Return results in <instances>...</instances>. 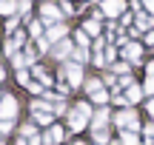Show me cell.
Instances as JSON below:
<instances>
[{"mask_svg":"<svg viewBox=\"0 0 154 145\" xmlns=\"http://www.w3.org/2000/svg\"><path fill=\"white\" fill-rule=\"evenodd\" d=\"M88 117H91V108H88L86 102H77V105L72 108V114H69V128H72V131H80L83 125H86Z\"/></svg>","mask_w":154,"mask_h":145,"instance_id":"1","label":"cell"},{"mask_svg":"<svg viewBox=\"0 0 154 145\" xmlns=\"http://www.w3.org/2000/svg\"><path fill=\"white\" fill-rule=\"evenodd\" d=\"M14 111H17V100L6 94L3 100H0V120H3V117H6V120H11V117H14Z\"/></svg>","mask_w":154,"mask_h":145,"instance_id":"2","label":"cell"},{"mask_svg":"<svg viewBox=\"0 0 154 145\" xmlns=\"http://www.w3.org/2000/svg\"><path fill=\"white\" fill-rule=\"evenodd\" d=\"M123 9H126V3H123V0H106V3H103V11H106L109 17H117Z\"/></svg>","mask_w":154,"mask_h":145,"instance_id":"3","label":"cell"},{"mask_svg":"<svg viewBox=\"0 0 154 145\" xmlns=\"http://www.w3.org/2000/svg\"><path fill=\"white\" fill-rule=\"evenodd\" d=\"M40 14H43L46 23H54V26H57V20H60V11H57V6H51V3H46L43 9H40Z\"/></svg>","mask_w":154,"mask_h":145,"instance_id":"4","label":"cell"},{"mask_svg":"<svg viewBox=\"0 0 154 145\" xmlns=\"http://www.w3.org/2000/svg\"><path fill=\"white\" fill-rule=\"evenodd\" d=\"M80 77H83V71H80L77 63H74V66H66V80H69L72 88H74V85H80Z\"/></svg>","mask_w":154,"mask_h":145,"instance_id":"5","label":"cell"},{"mask_svg":"<svg viewBox=\"0 0 154 145\" xmlns=\"http://www.w3.org/2000/svg\"><path fill=\"white\" fill-rule=\"evenodd\" d=\"M114 123L117 125H134V123H137V114H134V111H120L114 117Z\"/></svg>","mask_w":154,"mask_h":145,"instance_id":"6","label":"cell"},{"mask_svg":"<svg viewBox=\"0 0 154 145\" xmlns=\"http://www.w3.org/2000/svg\"><path fill=\"white\" fill-rule=\"evenodd\" d=\"M123 54H126V60H131V63H140L137 57L143 54V49H140L137 43H131V46H126V51H123Z\"/></svg>","mask_w":154,"mask_h":145,"instance_id":"7","label":"cell"},{"mask_svg":"<svg viewBox=\"0 0 154 145\" xmlns=\"http://www.w3.org/2000/svg\"><path fill=\"white\" fill-rule=\"evenodd\" d=\"M63 31H66L63 26H51V28H49V34H46V43H54V40H60V34H63Z\"/></svg>","mask_w":154,"mask_h":145,"instance_id":"8","label":"cell"},{"mask_svg":"<svg viewBox=\"0 0 154 145\" xmlns=\"http://www.w3.org/2000/svg\"><path fill=\"white\" fill-rule=\"evenodd\" d=\"M106 120H109V111H106V108H100V111H97V117H94V128H97V131H103Z\"/></svg>","mask_w":154,"mask_h":145,"instance_id":"9","label":"cell"},{"mask_svg":"<svg viewBox=\"0 0 154 145\" xmlns=\"http://www.w3.org/2000/svg\"><path fill=\"white\" fill-rule=\"evenodd\" d=\"M63 140V128H57V125H51V131L46 134V142H60Z\"/></svg>","mask_w":154,"mask_h":145,"instance_id":"10","label":"cell"},{"mask_svg":"<svg viewBox=\"0 0 154 145\" xmlns=\"http://www.w3.org/2000/svg\"><path fill=\"white\" fill-rule=\"evenodd\" d=\"M69 51H72V43H69V40H66V43H57V46H54V54H57V57H66Z\"/></svg>","mask_w":154,"mask_h":145,"instance_id":"11","label":"cell"},{"mask_svg":"<svg viewBox=\"0 0 154 145\" xmlns=\"http://www.w3.org/2000/svg\"><path fill=\"white\" fill-rule=\"evenodd\" d=\"M14 11V3L11 0H0V14H11Z\"/></svg>","mask_w":154,"mask_h":145,"instance_id":"12","label":"cell"},{"mask_svg":"<svg viewBox=\"0 0 154 145\" xmlns=\"http://www.w3.org/2000/svg\"><path fill=\"white\" fill-rule=\"evenodd\" d=\"M140 94H143V91H140L137 85H131V88H128V102H137V100H140Z\"/></svg>","mask_w":154,"mask_h":145,"instance_id":"13","label":"cell"},{"mask_svg":"<svg viewBox=\"0 0 154 145\" xmlns=\"http://www.w3.org/2000/svg\"><path fill=\"white\" fill-rule=\"evenodd\" d=\"M86 88H88V94H94L97 88H103V83H100V80H88V85H86Z\"/></svg>","mask_w":154,"mask_h":145,"instance_id":"14","label":"cell"},{"mask_svg":"<svg viewBox=\"0 0 154 145\" xmlns=\"http://www.w3.org/2000/svg\"><path fill=\"white\" fill-rule=\"evenodd\" d=\"M137 26H140V28H149V26H151V20H149L146 14H137Z\"/></svg>","mask_w":154,"mask_h":145,"instance_id":"15","label":"cell"},{"mask_svg":"<svg viewBox=\"0 0 154 145\" xmlns=\"http://www.w3.org/2000/svg\"><path fill=\"white\" fill-rule=\"evenodd\" d=\"M91 100H94V102H106V91H103V88H97V91L91 94Z\"/></svg>","mask_w":154,"mask_h":145,"instance_id":"16","label":"cell"},{"mask_svg":"<svg viewBox=\"0 0 154 145\" xmlns=\"http://www.w3.org/2000/svg\"><path fill=\"white\" fill-rule=\"evenodd\" d=\"M11 131V120H0V134H9Z\"/></svg>","mask_w":154,"mask_h":145,"instance_id":"17","label":"cell"},{"mask_svg":"<svg viewBox=\"0 0 154 145\" xmlns=\"http://www.w3.org/2000/svg\"><path fill=\"white\" fill-rule=\"evenodd\" d=\"M74 57H77V66H80V63H86V57H88V54H86V49H77V51H74Z\"/></svg>","mask_w":154,"mask_h":145,"instance_id":"18","label":"cell"},{"mask_svg":"<svg viewBox=\"0 0 154 145\" xmlns=\"http://www.w3.org/2000/svg\"><path fill=\"white\" fill-rule=\"evenodd\" d=\"M86 31H88V34H97V31H100V26H97L94 20H88V23H86Z\"/></svg>","mask_w":154,"mask_h":145,"instance_id":"19","label":"cell"},{"mask_svg":"<svg viewBox=\"0 0 154 145\" xmlns=\"http://www.w3.org/2000/svg\"><path fill=\"white\" fill-rule=\"evenodd\" d=\"M123 142H126V145H137V137H134V134H123Z\"/></svg>","mask_w":154,"mask_h":145,"instance_id":"20","label":"cell"},{"mask_svg":"<svg viewBox=\"0 0 154 145\" xmlns=\"http://www.w3.org/2000/svg\"><path fill=\"white\" fill-rule=\"evenodd\" d=\"M77 43H80V46H86V43H88V37H86V31H77Z\"/></svg>","mask_w":154,"mask_h":145,"instance_id":"21","label":"cell"},{"mask_svg":"<svg viewBox=\"0 0 154 145\" xmlns=\"http://www.w3.org/2000/svg\"><path fill=\"white\" fill-rule=\"evenodd\" d=\"M146 91H149V94H154V77L146 80Z\"/></svg>","mask_w":154,"mask_h":145,"instance_id":"22","label":"cell"},{"mask_svg":"<svg viewBox=\"0 0 154 145\" xmlns=\"http://www.w3.org/2000/svg\"><path fill=\"white\" fill-rule=\"evenodd\" d=\"M20 11H23V14H29V0H20Z\"/></svg>","mask_w":154,"mask_h":145,"instance_id":"23","label":"cell"},{"mask_svg":"<svg viewBox=\"0 0 154 145\" xmlns=\"http://www.w3.org/2000/svg\"><path fill=\"white\" fill-rule=\"evenodd\" d=\"M146 134H149V140L154 137V125H149V128H146Z\"/></svg>","mask_w":154,"mask_h":145,"instance_id":"24","label":"cell"},{"mask_svg":"<svg viewBox=\"0 0 154 145\" xmlns=\"http://www.w3.org/2000/svg\"><path fill=\"white\" fill-rule=\"evenodd\" d=\"M143 3H146V6H149V9H151V11H154V0H143Z\"/></svg>","mask_w":154,"mask_h":145,"instance_id":"25","label":"cell"},{"mask_svg":"<svg viewBox=\"0 0 154 145\" xmlns=\"http://www.w3.org/2000/svg\"><path fill=\"white\" fill-rule=\"evenodd\" d=\"M149 74H151V77H154V63H149Z\"/></svg>","mask_w":154,"mask_h":145,"instance_id":"26","label":"cell"},{"mask_svg":"<svg viewBox=\"0 0 154 145\" xmlns=\"http://www.w3.org/2000/svg\"><path fill=\"white\" fill-rule=\"evenodd\" d=\"M149 111H151V114H154V100H151V102H149Z\"/></svg>","mask_w":154,"mask_h":145,"instance_id":"27","label":"cell"},{"mask_svg":"<svg viewBox=\"0 0 154 145\" xmlns=\"http://www.w3.org/2000/svg\"><path fill=\"white\" fill-rule=\"evenodd\" d=\"M0 80H3V68H0Z\"/></svg>","mask_w":154,"mask_h":145,"instance_id":"28","label":"cell"},{"mask_svg":"<svg viewBox=\"0 0 154 145\" xmlns=\"http://www.w3.org/2000/svg\"><path fill=\"white\" fill-rule=\"evenodd\" d=\"M74 145H83V142H74Z\"/></svg>","mask_w":154,"mask_h":145,"instance_id":"29","label":"cell"}]
</instances>
